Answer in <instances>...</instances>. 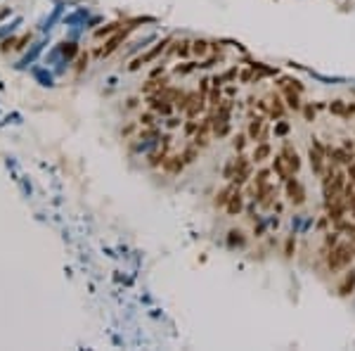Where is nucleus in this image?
<instances>
[{"label": "nucleus", "mask_w": 355, "mask_h": 351, "mask_svg": "<svg viewBox=\"0 0 355 351\" xmlns=\"http://www.w3.org/2000/svg\"><path fill=\"white\" fill-rule=\"evenodd\" d=\"M249 178H251V161H249V157H242V154H239V157L234 159V176H232V183L239 187V185H244Z\"/></svg>", "instance_id": "obj_3"}, {"label": "nucleus", "mask_w": 355, "mask_h": 351, "mask_svg": "<svg viewBox=\"0 0 355 351\" xmlns=\"http://www.w3.org/2000/svg\"><path fill=\"white\" fill-rule=\"evenodd\" d=\"M123 38H126V31H119V34L114 36L111 41H107V45H104V48L97 50V57H107V55H111V52H114V50L119 48V43H121Z\"/></svg>", "instance_id": "obj_12"}, {"label": "nucleus", "mask_w": 355, "mask_h": 351, "mask_svg": "<svg viewBox=\"0 0 355 351\" xmlns=\"http://www.w3.org/2000/svg\"><path fill=\"white\" fill-rule=\"evenodd\" d=\"M197 128H199V126L194 124V121H190V124L185 126V131H187V133H197Z\"/></svg>", "instance_id": "obj_34"}, {"label": "nucleus", "mask_w": 355, "mask_h": 351, "mask_svg": "<svg viewBox=\"0 0 355 351\" xmlns=\"http://www.w3.org/2000/svg\"><path fill=\"white\" fill-rule=\"evenodd\" d=\"M140 121H142V126H152V124H154V117H152V114H142Z\"/></svg>", "instance_id": "obj_32"}, {"label": "nucleus", "mask_w": 355, "mask_h": 351, "mask_svg": "<svg viewBox=\"0 0 355 351\" xmlns=\"http://www.w3.org/2000/svg\"><path fill=\"white\" fill-rule=\"evenodd\" d=\"M232 145H234V150H237V152H242V150H244V145H246V136H244V133H239V136H234Z\"/></svg>", "instance_id": "obj_26"}, {"label": "nucleus", "mask_w": 355, "mask_h": 351, "mask_svg": "<svg viewBox=\"0 0 355 351\" xmlns=\"http://www.w3.org/2000/svg\"><path fill=\"white\" fill-rule=\"evenodd\" d=\"M119 26H121V24H109V26H104V29H100V31H95V36H97V38H102V36L111 34V31H119Z\"/></svg>", "instance_id": "obj_27"}, {"label": "nucleus", "mask_w": 355, "mask_h": 351, "mask_svg": "<svg viewBox=\"0 0 355 351\" xmlns=\"http://www.w3.org/2000/svg\"><path fill=\"white\" fill-rule=\"evenodd\" d=\"M227 245H230V247H242V245H244L242 230H230V233H227Z\"/></svg>", "instance_id": "obj_20"}, {"label": "nucleus", "mask_w": 355, "mask_h": 351, "mask_svg": "<svg viewBox=\"0 0 355 351\" xmlns=\"http://www.w3.org/2000/svg\"><path fill=\"white\" fill-rule=\"evenodd\" d=\"M244 209V200H242V195H239V190H234L232 193V197L227 200V204H225V211L230 213V216H237L239 211Z\"/></svg>", "instance_id": "obj_11"}, {"label": "nucleus", "mask_w": 355, "mask_h": 351, "mask_svg": "<svg viewBox=\"0 0 355 351\" xmlns=\"http://www.w3.org/2000/svg\"><path fill=\"white\" fill-rule=\"evenodd\" d=\"M194 69V64H183V67H178V74H190V71Z\"/></svg>", "instance_id": "obj_33"}, {"label": "nucleus", "mask_w": 355, "mask_h": 351, "mask_svg": "<svg viewBox=\"0 0 355 351\" xmlns=\"http://www.w3.org/2000/svg\"><path fill=\"white\" fill-rule=\"evenodd\" d=\"M343 200H346V209H348L350 216L355 219V190H353V185H346V190H343Z\"/></svg>", "instance_id": "obj_17"}, {"label": "nucleus", "mask_w": 355, "mask_h": 351, "mask_svg": "<svg viewBox=\"0 0 355 351\" xmlns=\"http://www.w3.org/2000/svg\"><path fill=\"white\" fill-rule=\"evenodd\" d=\"M353 247L350 245H334L332 247V252H329V256H327V266H329V271L332 273H336V271H341V268H346L350 261H353Z\"/></svg>", "instance_id": "obj_2"}, {"label": "nucleus", "mask_w": 355, "mask_h": 351, "mask_svg": "<svg viewBox=\"0 0 355 351\" xmlns=\"http://www.w3.org/2000/svg\"><path fill=\"white\" fill-rule=\"evenodd\" d=\"M253 71H256V69H246V71H242V74H239V78H242V83H246V81H251V76H253Z\"/></svg>", "instance_id": "obj_30"}, {"label": "nucleus", "mask_w": 355, "mask_h": 351, "mask_svg": "<svg viewBox=\"0 0 355 351\" xmlns=\"http://www.w3.org/2000/svg\"><path fill=\"white\" fill-rule=\"evenodd\" d=\"M166 45H168V41H161V43H157V45H154V48H152L150 52H144L142 57H137L135 62L130 64V69H137V67H142V64L152 62V60H157V55H159V52H164V50H166Z\"/></svg>", "instance_id": "obj_7"}, {"label": "nucleus", "mask_w": 355, "mask_h": 351, "mask_svg": "<svg viewBox=\"0 0 355 351\" xmlns=\"http://www.w3.org/2000/svg\"><path fill=\"white\" fill-rule=\"evenodd\" d=\"M353 289H355V271H348L346 278L339 282V294L348 296V294H353Z\"/></svg>", "instance_id": "obj_13"}, {"label": "nucleus", "mask_w": 355, "mask_h": 351, "mask_svg": "<svg viewBox=\"0 0 355 351\" xmlns=\"http://www.w3.org/2000/svg\"><path fill=\"white\" fill-rule=\"evenodd\" d=\"M173 50H175V55H178V57H185V55H187V52L192 50V43H190V41H178Z\"/></svg>", "instance_id": "obj_22"}, {"label": "nucleus", "mask_w": 355, "mask_h": 351, "mask_svg": "<svg viewBox=\"0 0 355 351\" xmlns=\"http://www.w3.org/2000/svg\"><path fill=\"white\" fill-rule=\"evenodd\" d=\"M322 187H324V204H329V202H334L336 197L343 195V190H346V176L341 171L332 169L324 176V180H322Z\"/></svg>", "instance_id": "obj_1"}, {"label": "nucleus", "mask_w": 355, "mask_h": 351, "mask_svg": "<svg viewBox=\"0 0 355 351\" xmlns=\"http://www.w3.org/2000/svg\"><path fill=\"white\" fill-rule=\"evenodd\" d=\"M334 245H339V237H336V233H329L327 235V247H334Z\"/></svg>", "instance_id": "obj_31"}, {"label": "nucleus", "mask_w": 355, "mask_h": 351, "mask_svg": "<svg viewBox=\"0 0 355 351\" xmlns=\"http://www.w3.org/2000/svg\"><path fill=\"white\" fill-rule=\"evenodd\" d=\"M287 197L294 207H301V204L306 202V190H303V185H301L294 176L287 180Z\"/></svg>", "instance_id": "obj_5"}, {"label": "nucleus", "mask_w": 355, "mask_h": 351, "mask_svg": "<svg viewBox=\"0 0 355 351\" xmlns=\"http://www.w3.org/2000/svg\"><path fill=\"white\" fill-rule=\"evenodd\" d=\"M234 190H237V185H234V183H230V185H225V187H223V190H220V193H218V197H216V207H225V204H227V200L232 197V193H234Z\"/></svg>", "instance_id": "obj_16"}, {"label": "nucleus", "mask_w": 355, "mask_h": 351, "mask_svg": "<svg viewBox=\"0 0 355 351\" xmlns=\"http://www.w3.org/2000/svg\"><path fill=\"white\" fill-rule=\"evenodd\" d=\"M192 52L199 55V57H204L206 52H209V43H206V41H194V43H192Z\"/></svg>", "instance_id": "obj_23"}, {"label": "nucleus", "mask_w": 355, "mask_h": 351, "mask_svg": "<svg viewBox=\"0 0 355 351\" xmlns=\"http://www.w3.org/2000/svg\"><path fill=\"white\" fill-rule=\"evenodd\" d=\"M270 102H273V104H270V114H273L275 119H282V114H284V107H282V100H280V97H277V95H275L273 100H270Z\"/></svg>", "instance_id": "obj_21"}, {"label": "nucleus", "mask_w": 355, "mask_h": 351, "mask_svg": "<svg viewBox=\"0 0 355 351\" xmlns=\"http://www.w3.org/2000/svg\"><path fill=\"white\" fill-rule=\"evenodd\" d=\"M294 247H296V237H294V235H289V240H287V256H294Z\"/></svg>", "instance_id": "obj_28"}, {"label": "nucleus", "mask_w": 355, "mask_h": 351, "mask_svg": "<svg viewBox=\"0 0 355 351\" xmlns=\"http://www.w3.org/2000/svg\"><path fill=\"white\" fill-rule=\"evenodd\" d=\"M150 107L154 112H161V114H171V110H173V104L168 102V97H161V95H157V97H150Z\"/></svg>", "instance_id": "obj_10"}, {"label": "nucleus", "mask_w": 355, "mask_h": 351, "mask_svg": "<svg viewBox=\"0 0 355 351\" xmlns=\"http://www.w3.org/2000/svg\"><path fill=\"white\" fill-rule=\"evenodd\" d=\"M308 157H310V166H313V171L317 173V176H322V173H324V157H327V150H324L320 143H313V145H310Z\"/></svg>", "instance_id": "obj_4"}, {"label": "nucleus", "mask_w": 355, "mask_h": 351, "mask_svg": "<svg viewBox=\"0 0 355 351\" xmlns=\"http://www.w3.org/2000/svg\"><path fill=\"white\" fill-rule=\"evenodd\" d=\"M287 131H289V126H287V124H280V126H277V133H280V136H284Z\"/></svg>", "instance_id": "obj_36"}, {"label": "nucleus", "mask_w": 355, "mask_h": 351, "mask_svg": "<svg viewBox=\"0 0 355 351\" xmlns=\"http://www.w3.org/2000/svg\"><path fill=\"white\" fill-rule=\"evenodd\" d=\"M178 124H180V121H178V119H168V126H171V128H175Z\"/></svg>", "instance_id": "obj_37"}, {"label": "nucleus", "mask_w": 355, "mask_h": 351, "mask_svg": "<svg viewBox=\"0 0 355 351\" xmlns=\"http://www.w3.org/2000/svg\"><path fill=\"white\" fill-rule=\"evenodd\" d=\"M183 166H185V159H183V154L180 157H168L166 159V169L171 173H178V171H183Z\"/></svg>", "instance_id": "obj_18"}, {"label": "nucleus", "mask_w": 355, "mask_h": 351, "mask_svg": "<svg viewBox=\"0 0 355 351\" xmlns=\"http://www.w3.org/2000/svg\"><path fill=\"white\" fill-rule=\"evenodd\" d=\"M282 157L287 159V164H289V169H291V171H299L301 169V159H299V152L294 150V147H291V145H284V147H282Z\"/></svg>", "instance_id": "obj_9"}, {"label": "nucleus", "mask_w": 355, "mask_h": 351, "mask_svg": "<svg viewBox=\"0 0 355 351\" xmlns=\"http://www.w3.org/2000/svg\"><path fill=\"white\" fill-rule=\"evenodd\" d=\"M270 152H273V150H270V145H268L265 140H260V143L253 147V157L251 159H253V161H265V159L270 157Z\"/></svg>", "instance_id": "obj_14"}, {"label": "nucleus", "mask_w": 355, "mask_h": 351, "mask_svg": "<svg viewBox=\"0 0 355 351\" xmlns=\"http://www.w3.org/2000/svg\"><path fill=\"white\" fill-rule=\"evenodd\" d=\"M204 102H206V95L201 93H194V95H187V102H185V112H187V117L194 119L199 112L204 110Z\"/></svg>", "instance_id": "obj_6"}, {"label": "nucleus", "mask_w": 355, "mask_h": 351, "mask_svg": "<svg viewBox=\"0 0 355 351\" xmlns=\"http://www.w3.org/2000/svg\"><path fill=\"white\" fill-rule=\"evenodd\" d=\"M232 176H234V159L225 166V178H227V180H232Z\"/></svg>", "instance_id": "obj_29"}, {"label": "nucleus", "mask_w": 355, "mask_h": 351, "mask_svg": "<svg viewBox=\"0 0 355 351\" xmlns=\"http://www.w3.org/2000/svg\"><path fill=\"white\" fill-rule=\"evenodd\" d=\"M273 169H275V173L280 176V180H284V183H287V180L291 178V176H294V171L289 169L287 159L282 157V154H277V157H275V161H273Z\"/></svg>", "instance_id": "obj_8"}, {"label": "nucleus", "mask_w": 355, "mask_h": 351, "mask_svg": "<svg viewBox=\"0 0 355 351\" xmlns=\"http://www.w3.org/2000/svg\"><path fill=\"white\" fill-rule=\"evenodd\" d=\"M329 112H332V114H336V117H348V114H350V110L341 102V100H334V102L329 104Z\"/></svg>", "instance_id": "obj_19"}, {"label": "nucleus", "mask_w": 355, "mask_h": 351, "mask_svg": "<svg viewBox=\"0 0 355 351\" xmlns=\"http://www.w3.org/2000/svg\"><path fill=\"white\" fill-rule=\"evenodd\" d=\"M268 178H270V171H265V169H263V171H258L256 173V190H258V187H265L268 185Z\"/></svg>", "instance_id": "obj_25"}, {"label": "nucleus", "mask_w": 355, "mask_h": 351, "mask_svg": "<svg viewBox=\"0 0 355 351\" xmlns=\"http://www.w3.org/2000/svg\"><path fill=\"white\" fill-rule=\"evenodd\" d=\"M306 119H308V121H313V119H315V112H313V107H306Z\"/></svg>", "instance_id": "obj_35"}, {"label": "nucleus", "mask_w": 355, "mask_h": 351, "mask_svg": "<svg viewBox=\"0 0 355 351\" xmlns=\"http://www.w3.org/2000/svg\"><path fill=\"white\" fill-rule=\"evenodd\" d=\"M197 154H199V147H197V145H190V147H187V150L183 152L185 164H190V161H194V159H197Z\"/></svg>", "instance_id": "obj_24"}, {"label": "nucleus", "mask_w": 355, "mask_h": 351, "mask_svg": "<svg viewBox=\"0 0 355 351\" xmlns=\"http://www.w3.org/2000/svg\"><path fill=\"white\" fill-rule=\"evenodd\" d=\"M263 117H256L251 119V124H249V138L251 140H260V136H263Z\"/></svg>", "instance_id": "obj_15"}]
</instances>
